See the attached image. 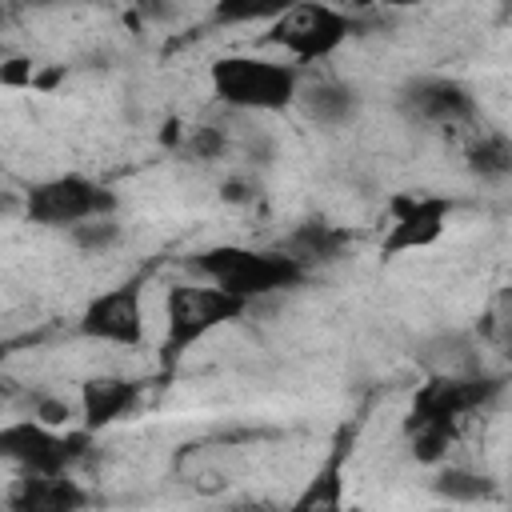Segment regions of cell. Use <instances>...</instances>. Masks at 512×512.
<instances>
[{"label": "cell", "instance_id": "6da1fadb", "mask_svg": "<svg viewBox=\"0 0 512 512\" xmlns=\"http://www.w3.org/2000/svg\"><path fill=\"white\" fill-rule=\"evenodd\" d=\"M192 264L200 276H208L216 288H224L228 296H236L244 304L284 292V288H296L304 280V268L292 256H284L280 248L260 252V248H244V244H216V248H204Z\"/></svg>", "mask_w": 512, "mask_h": 512}, {"label": "cell", "instance_id": "7a4b0ae2", "mask_svg": "<svg viewBox=\"0 0 512 512\" xmlns=\"http://www.w3.org/2000/svg\"><path fill=\"white\" fill-rule=\"evenodd\" d=\"M296 72L260 56H220L212 64V92L244 112H280L296 100Z\"/></svg>", "mask_w": 512, "mask_h": 512}, {"label": "cell", "instance_id": "3957f363", "mask_svg": "<svg viewBox=\"0 0 512 512\" xmlns=\"http://www.w3.org/2000/svg\"><path fill=\"white\" fill-rule=\"evenodd\" d=\"M248 304L228 296L224 288L208 284H172L168 288V332H164V344H160V360L164 368H176V360L200 344L212 328L220 324H232Z\"/></svg>", "mask_w": 512, "mask_h": 512}, {"label": "cell", "instance_id": "277c9868", "mask_svg": "<svg viewBox=\"0 0 512 512\" xmlns=\"http://www.w3.org/2000/svg\"><path fill=\"white\" fill-rule=\"evenodd\" d=\"M352 32H356V24L340 8L320 4V0H296L280 16H272V28H268L264 40L284 48V52H292L296 60H324Z\"/></svg>", "mask_w": 512, "mask_h": 512}, {"label": "cell", "instance_id": "5b68a950", "mask_svg": "<svg viewBox=\"0 0 512 512\" xmlns=\"http://www.w3.org/2000/svg\"><path fill=\"white\" fill-rule=\"evenodd\" d=\"M112 208H116V196L76 172L40 180L24 196V216L44 228H72L88 216H112Z\"/></svg>", "mask_w": 512, "mask_h": 512}, {"label": "cell", "instance_id": "8992f818", "mask_svg": "<svg viewBox=\"0 0 512 512\" xmlns=\"http://www.w3.org/2000/svg\"><path fill=\"white\" fill-rule=\"evenodd\" d=\"M504 392L500 380L484 376V372H460V376H436L412 396V412L408 424H452L468 412H480L488 404H496Z\"/></svg>", "mask_w": 512, "mask_h": 512}, {"label": "cell", "instance_id": "52a82bcc", "mask_svg": "<svg viewBox=\"0 0 512 512\" xmlns=\"http://www.w3.org/2000/svg\"><path fill=\"white\" fill-rule=\"evenodd\" d=\"M88 448V428L72 436H56L40 420H12L0 424V460L16 464L20 472H68Z\"/></svg>", "mask_w": 512, "mask_h": 512}, {"label": "cell", "instance_id": "ba28073f", "mask_svg": "<svg viewBox=\"0 0 512 512\" xmlns=\"http://www.w3.org/2000/svg\"><path fill=\"white\" fill-rule=\"evenodd\" d=\"M80 332L104 344H124L136 348L144 340V304H140V280H124L108 292H100L84 316H80Z\"/></svg>", "mask_w": 512, "mask_h": 512}, {"label": "cell", "instance_id": "9c48e42d", "mask_svg": "<svg viewBox=\"0 0 512 512\" xmlns=\"http://www.w3.org/2000/svg\"><path fill=\"white\" fill-rule=\"evenodd\" d=\"M448 212H452V204L444 196H416V192L396 196L388 236L380 240V256L392 260L400 252H416V248L436 244L444 224H448Z\"/></svg>", "mask_w": 512, "mask_h": 512}, {"label": "cell", "instance_id": "30bf717a", "mask_svg": "<svg viewBox=\"0 0 512 512\" xmlns=\"http://www.w3.org/2000/svg\"><path fill=\"white\" fill-rule=\"evenodd\" d=\"M400 108L408 120H420V124H464L476 116V100L468 96L464 84L448 80V76H420V80H408L400 88Z\"/></svg>", "mask_w": 512, "mask_h": 512}, {"label": "cell", "instance_id": "8fae6325", "mask_svg": "<svg viewBox=\"0 0 512 512\" xmlns=\"http://www.w3.org/2000/svg\"><path fill=\"white\" fill-rule=\"evenodd\" d=\"M8 504L20 512H72L88 504V492L76 480H68V472H24Z\"/></svg>", "mask_w": 512, "mask_h": 512}, {"label": "cell", "instance_id": "7c38bea8", "mask_svg": "<svg viewBox=\"0 0 512 512\" xmlns=\"http://www.w3.org/2000/svg\"><path fill=\"white\" fill-rule=\"evenodd\" d=\"M140 400V384L124 380V376H92L80 388V412H84V428H108L112 420L128 416Z\"/></svg>", "mask_w": 512, "mask_h": 512}, {"label": "cell", "instance_id": "4fadbf2b", "mask_svg": "<svg viewBox=\"0 0 512 512\" xmlns=\"http://www.w3.org/2000/svg\"><path fill=\"white\" fill-rule=\"evenodd\" d=\"M348 452H352V428H340L336 432V440H332V452H328V460L316 468V476L308 480V488L296 496V512H312V508H336L340 500H344V480H340V472H344V460H348Z\"/></svg>", "mask_w": 512, "mask_h": 512}, {"label": "cell", "instance_id": "5bb4252c", "mask_svg": "<svg viewBox=\"0 0 512 512\" xmlns=\"http://www.w3.org/2000/svg\"><path fill=\"white\" fill-rule=\"evenodd\" d=\"M344 244H348V232H344V228H336V224H328V220H308V224H300V228L280 244V252L292 256L300 268H308V264L340 260Z\"/></svg>", "mask_w": 512, "mask_h": 512}, {"label": "cell", "instance_id": "9a60e30c", "mask_svg": "<svg viewBox=\"0 0 512 512\" xmlns=\"http://www.w3.org/2000/svg\"><path fill=\"white\" fill-rule=\"evenodd\" d=\"M416 360H420L428 372H436V376L480 372L476 348H472V340H468V336H460V332H440V336L424 340V344H420V352H416Z\"/></svg>", "mask_w": 512, "mask_h": 512}, {"label": "cell", "instance_id": "2e32d148", "mask_svg": "<svg viewBox=\"0 0 512 512\" xmlns=\"http://www.w3.org/2000/svg\"><path fill=\"white\" fill-rule=\"evenodd\" d=\"M296 100H300L304 116L316 120V124H344L356 112V92L344 88L340 80L304 84V88H296Z\"/></svg>", "mask_w": 512, "mask_h": 512}, {"label": "cell", "instance_id": "e0dca14e", "mask_svg": "<svg viewBox=\"0 0 512 512\" xmlns=\"http://www.w3.org/2000/svg\"><path fill=\"white\" fill-rule=\"evenodd\" d=\"M468 168L484 180H504L512 172V144L500 136V132H488L480 136L472 148H468Z\"/></svg>", "mask_w": 512, "mask_h": 512}, {"label": "cell", "instance_id": "ac0fdd59", "mask_svg": "<svg viewBox=\"0 0 512 512\" xmlns=\"http://www.w3.org/2000/svg\"><path fill=\"white\" fill-rule=\"evenodd\" d=\"M432 488H436V496H444V500H452V504H480V500H488V496L496 492L488 476H476V472H468V468H444V472L432 480Z\"/></svg>", "mask_w": 512, "mask_h": 512}, {"label": "cell", "instance_id": "d6986e66", "mask_svg": "<svg viewBox=\"0 0 512 512\" xmlns=\"http://www.w3.org/2000/svg\"><path fill=\"white\" fill-rule=\"evenodd\" d=\"M288 4H296V0H216L212 20L216 24H256V20L280 16Z\"/></svg>", "mask_w": 512, "mask_h": 512}, {"label": "cell", "instance_id": "ffe728a7", "mask_svg": "<svg viewBox=\"0 0 512 512\" xmlns=\"http://www.w3.org/2000/svg\"><path fill=\"white\" fill-rule=\"evenodd\" d=\"M116 236H120V228L112 224V216H88V220L72 224V240H76L84 252H100V248H108Z\"/></svg>", "mask_w": 512, "mask_h": 512}, {"label": "cell", "instance_id": "44dd1931", "mask_svg": "<svg viewBox=\"0 0 512 512\" xmlns=\"http://www.w3.org/2000/svg\"><path fill=\"white\" fill-rule=\"evenodd\" d=\"M188 148H192V156H200V160H212V156H220V152H224V136H220L216 128H192V136H188Z\"/></svg>", "mask_w": 512, "mask_h": 512}, {"label": "cell", "instance_id": "7402d4cb", "mask_svg": "<svg viewBox=\"0 0 512 512\" xmlns=\"http://www.w3.org/2000/svg\"><path fill=\"white\" fill-rule=\"evenodd\" d=\"M36 416H40V424H64L68 420V404H60V400H40L36 404Z\"/></svg>", "mask_w": 512, "mask_h": 512}, {"label": "cell", "instance_id": "603a6c76", "mask_svg": "<svg viewBox=\"0 0 512 512\" xmlns=\"http://www.w3.org/2000/svg\"><path fill=\"white\" fill-rule=\"evenodd\" d=\"M4 84H32V64L28 60H8V68H0Z\"/></svg>", "mask_w": 512, "mask_h": 512}, {"label": "cell", "instance_id": "cb8c5ba5", "mask_svg": "<svg viewBox=\"0 0 512 512\" xmlns=\"http://www.w3.org/2000/svg\"><path fill=\"white\" fill-rule=\"evenodd\" d=\"M144 12H148L152 20H168V16H172V8H168L164 0H144Z\"/></svg>", "mask_w": 512, "mask_h": 512}, {"label": "cell", "instance_id": "d4e9b609", "mask_svg": "<svg viewBox=\"0 0 512 512\" xmlns=\"http://www.w3.org/2000/svg\"><path fill=\"white\" fill-rule=\"evenodd\" d=\"M224 196H228V200H248L252 192H248V184H240V180H228V184H224Z\"/></svg>", "mask_w": 512, "mask_h": 512}, {"label": "cell", "instance_id": "484cf974", "mask_svg": "<svg viewBox=\"0 0 512 512\" xmlns=\"http://www.w3.org/2000/svg\"><path fill=\"white\" fill-rule=\"evenodd\" d=\"M32 8H56V4H84V0H24Z\"/></svg>", "mask_w": 512, "mask_h": 512}, {"label": "cell", "instance_id": "4316f807", "mask_svg": "<svg viewBox=\"0 0 512 512\" xmlns=\"http://www.w3.org/2000/svg\"><path fill=\"white\" fill-rule=\"evenodd\" d=\"M20 344H28V340H0V364L12 356V348H20Z\"/></svg>", "mask_w": 512, "mask_h": 512}, {"label": "cell", "instance_id": "83f0119b", "mask_svg": "<svg viewBox=\"0 0 512 512\" xmlns=\"http://www.w3.org/2000/svg\"><path fill=\"white\" fill-rule=\"evenodd\" d=\"M376 4H384V8H416L420 0H376Z\"/></svg>", "mask_w": 512, "mask_h": 512}]
</instances>
